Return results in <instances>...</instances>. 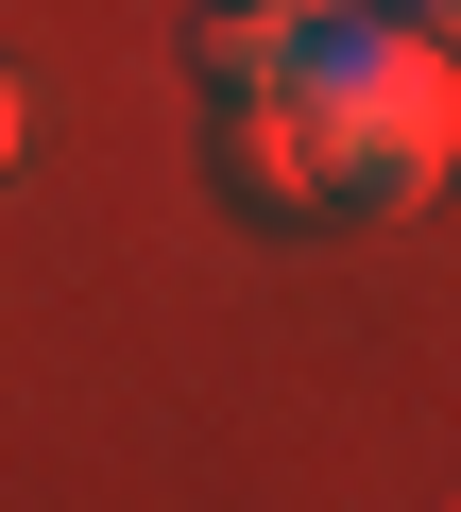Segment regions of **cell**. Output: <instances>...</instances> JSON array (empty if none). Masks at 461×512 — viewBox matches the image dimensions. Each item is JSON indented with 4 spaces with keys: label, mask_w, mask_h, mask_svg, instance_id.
<instances>
[{
    "label": "cell",
    "mask_w": 461,
    "mask_h": 512,
    "mask_svg": "<svg viewBox=\"0 0 461 512\" xmlns=\"http://www.w3.org/2000/svg\"><path fill=\"white\" fill-rule=\"evenodd\" d=\"M308 137H325V222H393L461 171V52L410 35L393 0L359 18V0H325L308 18V69H291Z\"/></svg>",
    "instance_id": "1"
},
{
    "label": "cell",
    "mask_w": 461,
    "mask_h": 512,
    "mask_svg": "<svg viewBox=\"0 0 461 512\" xmlns=\"http://www.w3.org/2000/svg\"><path fill=\"white\" fill-rule=\"evenodd\" d=\"M222 188L274 205V222H325V137H308V103H291V86L222 103Z\"/></svg>",
    "instance_id": "2"
},
{
    "label": "cell",
    "mask_w": 461,
    "mask_h": 512,
    "mask_svg": "<svg viewBox=\"0 0 461 512\" xmlns=\"http://www.w3.org/2000/svg\"><path fill=\"white\" fill-rule=\"evenodd\" d=\"M291 69H308V18H291V0H205V86L222 103H257Z\"/></svg>",
    "instance_id": "3"
},
{
    "label": "cell",
    "mask_w": 461,
    "mask_h": 512,
    "mask_svg": "<svg viewBox=\"0 0 461 512\" xmlns=\"http://www.w3.org/2000/svg\"><path fill=\"white\" fill-rule=\"evenodd\" d=\"M18 137H35V103H18V69H0V171H18Z\"/></svg>",
    "instance_id": "4"
},
{
    "label": "cell",
    "mask_w": 461,
    "mask_h": 512,
    "mask_svg": "<svg viewBox=\"0 0 461 512\" xmlns=\"http://www.w3.org/2000/svg\"><path fill=\"white\" fill-rule=\"evenodd\" d=\"M393 18H410V35H444V52H461V0H393Z\"/></svg>",
    "instance_id": "5"
},
{
    "label": "cell",
    "mask_w": 461,
    "mask_h": 512,
    "mask_svg": "<svg viewBox=\"0 0 461 512\" xmlns=\"http://www.w3.org/2000/svg\"><path fill=\"white\" fill-rule=\"evenodd\" d=\"M291 18H325V0H291Z\"/></svg>",
    "instance_id": "6"
}]
</instances>
